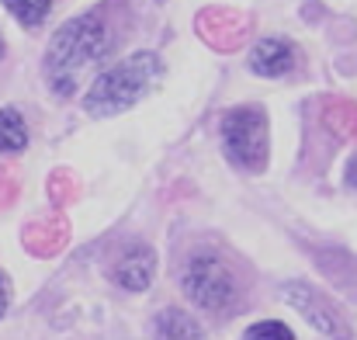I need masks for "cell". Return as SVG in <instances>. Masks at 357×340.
Returning a JSON list of instances; mask_svg holds the SVG:
<instances>
[{
    "label": "cell",
    "mask_w": 357,
    "mask_h": 340,
    "mask_svg": "<svg viewBox=\"0 0 357 340\" xmlns=\"http://www.w3.org/2000/svg\"><path fill=\"white\" fill-rule=\"evenodd\" d=\"M156 278V250L146 243H128L112 264V281L125 292H146Z\"/></svg>",
    "instance_id": "cell-6"
},
{
    "label": "cell",
    "mask_w": 357,
    "mask_h": 340,
    "mask_svg": "<svg viewBox=\"0 0 357 340\" xmlns=\"http://www.w3.org/2000/svg\"><path fill=\"white\" fill-rule=\"evenodd\" d=\"M160 77H163V59L156 52H132L128 59H121L94 77L84 98V108L98 118L128 112L160 84Z\"/></svg>",
    "instance_id": "cell-2"
},
{
    "label": "cell",
    "mask_w": 357,
    "mask_h": 340,
    "mask_svg": "<svg viewBox=\"0 0 357 340\" xmlns=\"http://www.w3.org/2000/svg\"><path fill=\"white\" fill-rule=\"evenodd\" d=\"M112 45H115L112 28H108V21L98 10L70 17L52 35V42L45 49V80H49L52 94L56 98H70L80 87L84 73L91 66H98L112 52Z\"/></svg>",
    "instance_id": "cell-1"
},
{
    "label": "cell",
    "mask_w": 357,
    "mask_h": 340,
    "mask_svg": "<svg viewBox=\"0 0 357 340\" xmlns=\"http://www.w3.org/2000/svg\"><path fill=\"white\" fill-rule=\"evenodd\" d=\"M28 146V125L17 108H0V153H21Z\"/></svg>",
    "instance_id": "cell-9"
},
{
    "label": "cell",
    "mask_w": 357,
    "mask_h": 340,
    "mask_svg": "<svg viewBox=\"0 0 357 340\" xmlns=\"http://www.w3.org/2000/svg\"><path fill=\"white\" fill-rule=\"evenodd\" d=\"M347 184H351V188H357V156L347 163Z\"/></svg>",
    "instance_id": "cell-13"
},
{
    "label": "cell",
    "mask_w": 357,
    "mask_h": 340,
    "mask_svg": "<svg viewBox=\"0 0 357 340\" xmlns=\"http://www.w3.org/2000/svg\"><path fill=\"white\" fill-rule=\"evenodd\" d=\"M7 306H10V281H7V274L0 271V320H3Z\"/></svg>",
    "instance_id": "cell-12"
},
{
    "label": "cell",
    "mask_w": 357,
    "mask_h": 340,
    "mask_svg": "<svg viewBox=\"0 0 357 340\" xmlns=\"http://www.w3.org/2000/svg\"><path fill=\"white\" fill-rule=\"evenodd\" d=\"M0 59H3V35H0Z\"/></svg>",
    "instance_id": "cell-14"
},
{
    "label": "cell",
    "mask_w": 357,
    "mask_h": 340,
    "mask_svg": "<svg viewBox=\"0 0 357 340\" xmlns=\"http://www.w3.org/2000/svg\"><path fill=\"white\" fill-rule=\"evenodd\" d=\"M295 66V49L284 38H260L250 52V70L257 77H284Z\"/></svg>",
    "instance_id": "cell-7"
},
{
    "label": "cell",
    "mask_w": 357,
    "mask_h": 340,
    "mask_svg": "<svg viewBox=\"0 0 357 340\" xmlns=\"http://www.w3.org/2000/svg\"><path fill=\"white\" fill-rule=\"evenodd\" d=\"M222 146H226V156L250 170V174H260L267 167V153H271V142H267V114L257 105H243L233 112L222 114Z\"/></svg>",
    "instance_id": "cell-4"
},
{
    "label": "cell",
    "mask_w": 357,
    "mask_h": 340,
    "mask_svg": "<svg viewBox=\"0 0 357 340\" xmlns=\"http://www.w3.org/2000/svg\"><path fill=\"white\" fill-rule=\"evenodd\" d=\"M246 340H295V334L281 320H260L246 330Z\"/></svg>",
    "instance_id": "cell-11"
},
{
    "label": "cell",
    "mask_w": 357,
    "mask_h": 340,
    "mask_svg": "<svg viewBox=\"0 0 357 340\" xmlns=\"http://www.w3.org/2000/svg\"><path fill=\"white\" fill-rule=\"evenodd\" d=\"M3 7L24 24V28H38L49 10H52V0H3Z\"/></svg>",
    "instance_id": "cell-10"
},
{
    "label": "cell",
    "mask_w": 357,
    "mask_h": 340,
    "mask_svg": "<svg viewBox=\"0 0 357 340\" xmlns=\"http://www.w3.org/2000/svg\"><path fill=\"white\" fill-rule=\"evenodd\" d=\"M153 337L156 340H205V330L198 327V320L177 306L163 309L156 316V327H153Z\"/></svg>",
    "instance_id": "cell-8"
},
{
    "label": "cell",
    "mask_w": 357,
    "mask_h": 340,
    "mask_svg": "<svg viewBox=\"0 0 357 340\" xmlns=\"http://www.w3.org/2000/svg\"><path fill=\"white\" fill-rule=\"evenodd\" d=\"M184 295L208 316H229L239 302V278L215 250H198L184 267Z\"/></svg>",
    "instance_id": "cell-3"
},
{
    "label": "cell",
    "mask_w": 357,
    "mask_h": 340,
    "mask_svg": "<svg viewBox=\"0 0 357 340\" xmlns=\"http://www.w3.org/2000/svg\"><path fill=\"white\" fill-rule=\"evenodd\" d=\"M281 299H284L316 334H323V337H330V340H351V330H347V323L337 316V309H333L316 288H309L305 281H288V285H281Z\"/></svg>",
    "instance_id": "cell-5"
}]
</instances>
